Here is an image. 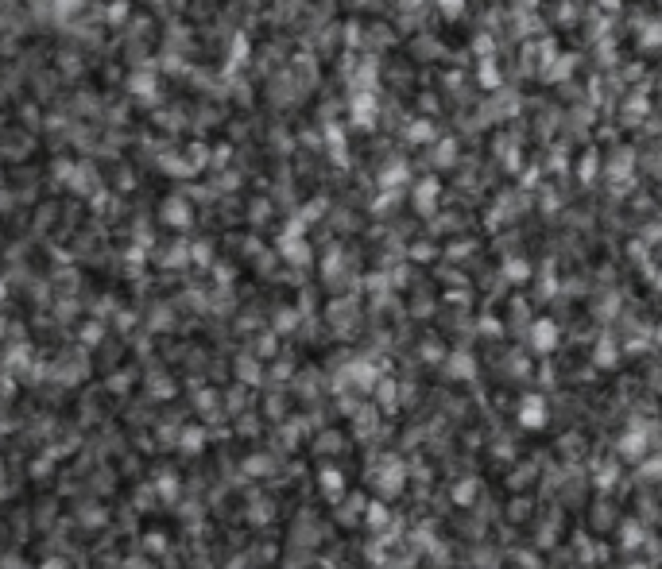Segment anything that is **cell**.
<instances>
[{
  "label": "cell",
  "mask_w": 662,
  "mask_h": 569,
  "mask_svg": "<svg viewBox=\"0 0 662 569\" xmlns=\"http://www.w3.org/2000/svg\"><path fill=\"white\" fill-rule=\"evenodd\" d=\"M519 418H523V426H542L546 423V403L535 399V395H531V399H523V415H519Z\"/></svg>",
  "instance_id": "6da1fadb"
},
{
  "label": "cell",
  "mask_w": 662,
  "mask_h": 569,
  "mask_svg": "<svg viewBox=\"0 0 662 569\" xmlns=\"http://www.w3.org/2000/svg\"><path fill=\"white\" fill-rule=\"evenodd\" d=\"M554 337H558V333H554L550 321H539V326L531 329V341H535V349H539V352H550L554 349Z\"/></svg>",
  "instance_id": "7a4b0ae2"
},
{
  "label": "cell",
  "mask_w": 662,
  "mask_h": 569,
  "mask_svg": "<svg viewBox=\"0 0 662 569\" xmlns=\"http://www.w3.org/2000/svg\"><path fill=\"white\" fill-rule=\"evenodd\" d=\"M624 453H632V457H639V453H643V438H639V434H635V438L627 434V438H624Z\"/></svg>",
  "instance_id": "3957f363"
}]
</instances>
